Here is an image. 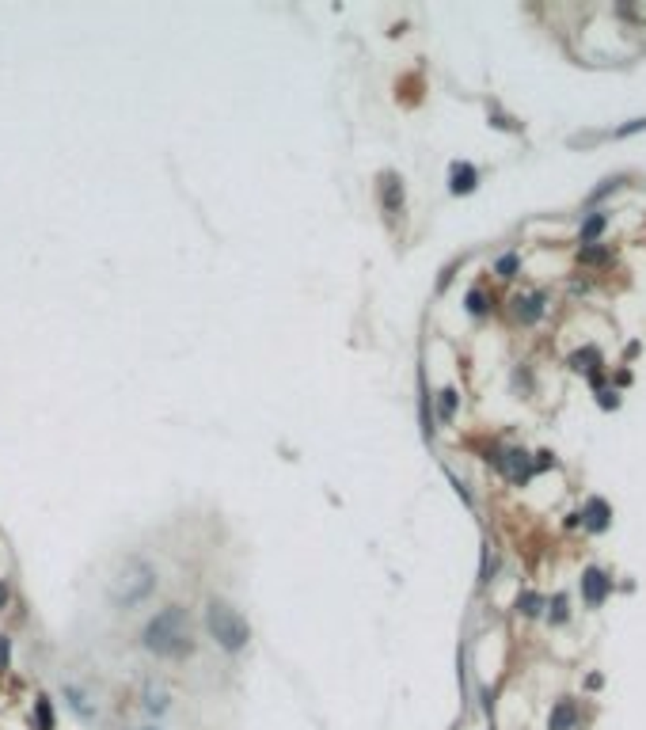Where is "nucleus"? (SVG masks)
Wrapping results in <instances>:
<instances>
[{"mask_svg":"<svg viewBox=\"0 0 646 730\" xmlns=\"http://www.w3.org/2000/svg\"><path fill=\"white\" fill-rule=\"evenodd\" d=\"M205 628H209V635L221 643L224 651H243V647H247V639H251L247 620H243L232 605H224V601H209V608H205Z\"/></svg>","mask_w":646,"mask_h":730,"instance_id":"3","label":"nucleus"},{"mask_svg":"<svg viewBox=\"0 0 646 730\" xmlns=\"http://www.w3.org/2000/svg\"><path fill=\"white\" fill-rule=\"evenodd\" d=\"M153 589H156V570L148 567L145 559H129V563L115 575V582H110L107 594H110V605L137 608L153 597Z\"/></svg>","mask_w":646,"mask_h":730,"instance_id":"2","label":"nucleus"},{"mask_svg":"<svg viewBox=\"0 0 646 730\" xmlns=\"http://www.w3.org/2000/svg\"><path fill=\"white\" fill-rule=\"evenodd\" d=\"M517 316L525 324H532V320H540L544 316V293H529V297H517Z\"/></svg>","mask_w":646,"mask_h":730,"instance_id":"8","label":"nucleus"},{"mask_svg":"<svg viewBox=\"0 0 646 730\" xmlns=\"http://www.w3.org/2000/svg\"><path fill=\"white\" fill-rule=\"evenodd\" d=\"M608 589H612V582H608L605 570H601V567H589L586 578H582V594H586V601H589V605H601L605 597H608Z\"/></svg>","mask_w":646,"mask_h":730,"instance_id":"4","label":"nucleus"},{"mask_svg":"<svg viewBox=\"0 0 646 730\" xmlns=\"http://www.w3.org/2000/svg\"><path fill=\"white\" fill-rule=\"evenodd\" d=\"M437 411H441V418H453V411H456V392H453V388L441 392V399H437Z\"/></svg>","mask_w":646,"mask_h":730,"instance_id":"12","label":"nucleus"},{"mask_svg":"<svg viewBox=\"0 0 646 730\" xmlns=\"http://www.w3.org/2000/svg\"><path fill=\"white\" fill-rule=\"evenodd\" d=\"M479 183V172L472 164H453V194H467Z\"/></svg>","mask_w":646,"mask_h":730,"instance_id":"7","label":"nucleus"},{"mask_svg":"<svg viewBox=\"0 0 646 730\" xmlns=\"http://www.w3.org/2000/svg\"><path fill=\"white\" fill-rule=\"evenodd\" d=\"M494 270H498L502 278H513V270H517V255H502V259H498V267H494Z\"/></svg>","mask_w":646,"mask_h":730,"instance_id":"15","label":"nucleus"},{"mask_svg":"<svg viewBox=\"0 0 646 730\" xmlns=\"http://www.w3.org/2000/svg\"><path fill=\"white\" fill-rule=\"evenodd\" d=\"M601 229H605V213H593V217L586 221V229H582V240L589 243V240H593V236H597V232H601Z\"/></svg>","mask_w":646,"mask_h":730,"instance_id":"13","label":"nucleus"},{"mask_svg":"<svg viewBox=\"0 0 646 730\" xmlns=\"http://www.w3.org/2000/svg\"><path fill=\"white\" fill-rule=\"evenodd\" d=\"M380 191H384V210H388V213H396L399 205H403V186H399L396 175H384Z\"/></svg>","mask_w":646,"mask_h":730,"instance_id":"10","label":"nucleus"},{"mask_svg":"<svg viewBox=\"0 0 646 730\" xmlns=\"http://www.w3.org/2000/svg\"><path fill=\"white\" fill-rule=\"evenodd\" d=\"M164 707H167L164 692H148V711H164Z\"/></svg>","mask_w":646,"mask_h":730,"instance_id":"18","label":"nucleus"},{"mask_svg":"<svg viewBox=\"0 0 646 730\" xmlns=\"http://www.w3.org/2000/svg\"><path fill=\"white\" fill-rule=\"evenodd\" d=\"M145 651L160 654V658H186L194 651L190 639V616H186L183 605H167L153 620L145 624Z\"/></svg>","mask_w":646,"mask_h":730,"instance_id":"1","label":"nucleus"},{"mask_svg":"<svg viewBox=\"0 0 646 730\" xmlns=\"http://www.w3.org/2000/svg\"><path fill=\"white\" fill-rule=\"evenodd\" d=\"M4 605H8V586L0 582V608H4Z\"/></svg>","mask_w":646,"mask_h":730,"instance_id":"20","label":"nucleus"},{"mask_svg":"<svg viewBox=\"0 0 646 730\" xmlns=\"http://www.w3.org/2000/svg\"><path fill=\"white\" fill-rule=\"evenodd\" d=\"M0 662H8V639H0Z\"/></svg>","mask_w":646,"mask_h":730,"instance_id":"21","label":"nucleus"},{"mask_svg":"<svg viewBox=\"0 0 646 730\" xmlns=\"http://www.w3.org/2000/svg\"><path fill=\"white\" fill-rule=\"evenodd\" d=\"M467 308H472L475 316H483V312H486V301H483V293H479V289H472V293H467Z\"/></svg>","mask_w":646,"mask_h":730,"instance_id":"16","label":"nucleus"},{"mask_svg":"<svg viewBox=\"0 0 646 730\" xmlns=\"http://www.w3.org/2000/svg\"><path fill=\"white\" fill-rule=\"evenodd\" d=\"M608 513H612V510H608V502H605V499H593V502L586 506V525L593 529V532L608 529Z\"/></svg>","mask_w":646,"mask_h":730,"instance_id":"9","label":"nucleus"},{"mask_svg":"<svg viewBox=\"0 0 646 730\" xmlns=\"http://www.w3.org/2000/svg\"><path fill=\"white\" fill-rule=\"evenodd\" d=\"M39 726L53 730V715H50V704H46V700H39Z\"/></svg>","mask_w":646,"mask_h":730,"instance_id":"17","label":"nucleus"},{"mask_svg":"<svg viewBox=\"0 0 646 730\" xmlns=\"http://www.w3.org/2000/svg\"><path fill=\"white\" fill-rule=\"evenodd\" d=\"M502 472L510 475V480L525 483V480H529V472H532V464H529V456H525V453H517V449H510V453L502 456Z\"/></svg>","mask_w":646,"mask_h":730,"instance_id":"5","label":"nucleus"},{"mask_svg":"<svg viewBox=\"0 0 646 730\" xmlns=\"http://www.w3.org/2000/svg\"><path fill=\"white\" fill-rule=\"evenodd\" d=\"M601 404L605 407H616V392H601Z\"/></svg>","mask_w":646,"mask_h":730,"instance_id":"19","label":"nucleus"},{"mask_svg":"<svg viewBox=\"0 0 646 730\" xmlns=\"http://www.w3.org/2000/svg\"><path fill=\"white\" fill-rule=\"evenodd\" d=\"M567 613H570L567 597H555V601H551V620H555V624H563V620H567Z\"/></svg>","mask_w":646,"mask_h":730,"instance_id":"14","label":"nucleus"},{"mask_svg":"<svg viewBox=\"0 0 646 730\" xmlns=\"http://www.w3.org/2000/svg\"><path fill=\"white\" fill-rule=\"evenodd\" d=\"M517 608H521L525 616H540V613H544V597H540V594H525V597L517 601Z\"/></svg>","mask_w":646,"mask_h":730,"instance_id":"11","label":"nucleus"},{"mask_svg":"<svg viewBox=\"0 0 646 730\" xmlns=\"http://www.w3.org/2000/svg\"><path fill=\"white\" fill-rule=\"evenodd\" d=\"M574 723H578L574 700H559L555 711H551V730H574Z\"/></svg>","mask_w":646,"mask_h":730,"instance_id":"6","label":"nucleus"}]
</instances>
